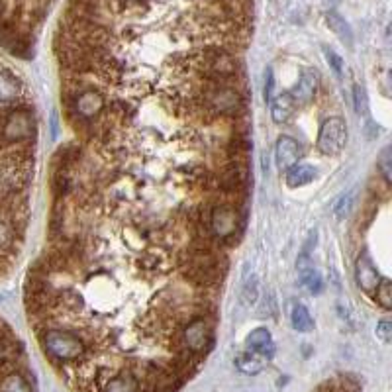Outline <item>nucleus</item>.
<instances>
[{"label": "nucleus", "mask_w": 392, "mask_h": 392, "mask_svg": "<svg viewBox=\"0 0 392 392\" xmlns=\"http://www.w3.org/2000/svg\"><path fill=\"white\" fill-rule=\"evenodd\" d=\"M198 100L214 118H238L245 110V98L229 83L204 81L198 85Z\"/></svg>", "instance_id": "nucleus-1"}, {"label": "nucleus", "mask_w": 392, "mask_h": 392, "mask_svg": "<svg viewBox=\"0 0 392 392\" xmlns=\"http://www.w3.org/2000/svg\"><path fill=\"white\" fill-rule=\"evenodd\" d=\"M40 343L51 359L59 363H79L88 355V348L83 336L59 327H49L38 334Z\"/></svg>", "instance_id": "nucleus-2"}, {"label": "nucleus", "mask_w": 392, "mask_h": 392, "mask_svg": "<svg viewBox=\"0 0 392 392\" xmlns=\"http://www.w3.org/2000/svg\"><path fill=\"white\" fill-rule=\"evenodd\" d=\"M174 338V351L183 349L186 353L202 359L212 348L214 339V322L208 318H190L177 329Z\"/></svg>", "instance_id": "nucleus-3"}, {"label": "nucleus", "mask_w": 392, "mask_h": 392, "mask_svg": "<svg viewBox=\"0 0 392 392\" xmlns=\"http://www.w3.org/2000/svg\"><path fill=\"white\" fill-rule=\"evenodd\" d=\"M243 206H231V204H212L208 214V228L214 241L222 245H234L240 231L243 228Z\"/></svg>", "instance_id": "nucleus-4"}, {"label": "nucleus", "mask_w": 392, "mask_h": 392, "mask_svg": "<svg viewBox=\"0 0 392 392\" xmlns=\"http://www.w3.org/2000/svg\"><path fill=\"white\" fill-rule=\"evenodd\" d=\"M0 138L6 147L32 142L35 138V114L30 106H16L6 110L0 118Z\"/></svg>", "instance_id": "nucleus-5"}, {"label": "nucleus", "mask_w": 392, "mask_h": 392, "mask_svg": "<svg viewBox=\"0 0 392 392\" xmlns=\"http://www.w3.org/2000/svg\"><path fill=\"white\" fill-rule=\"evenodd\" d=\"M106 108V98L104 95L97 90V88L88 87L85 88L83 92H79L71 104L65 106V114L67 118H79V120L90 122L98 118L102 112Z\"/></svg>", "instance_id": "nucleus-6"}, {"label": "nucleus", "mask_w": 392, "mask_h": 392, "mask_svg": "<svg viewBox=\"0 0 392 392\" xmlns=\"http://www.w3.org/2000/svg\"><path fill=\"white\" fill-rule=\"evenodd\" d=\"M348 142V126L339 116L327 118L318 133V149L324 155H338Z\"/></svg>", "instance_id": "nucleus-7"}, {"label": "nucleus", "mask_w": 392, "mask_h": 392, "mask_svg": "<svg viewBox=\"0 0 392 392\" xmlns=\"http://www.w3.org/2000/svg\"><path fill=\"white\" fill-rule=\"evenodd\" d=\"M302 157V147L300 143L296 142L291 136H281L277 140V147H275V161H277V167L279 171L286 173L291 167L298 165Z\"/></svg>", "instance_id": "nucleus-8"}, {"label": "nucleus", "mask_w": 392, "mask_h": 392, "mask_svg": "<svg viewBox=\"0 0 392 392\" xmlns=\"http://www.w3.org/2000/svg\"><path fill=\"white\" fill-rule=\"evenodd\" d=\"M102 392H142V381L131 367L116 370L108 381L102 382Z\"/></svg>", "instance_id": "nucleus-9"}, {"label": "nucleus", "mask_w": 392, "mask_h": 392, "mask_svg": "<svg viewBox=\"0 0 392 392\" xmlns=\"http://www.w3.org/2000/svg\"><path fill=\"white\" fill-rule=\"evenodd\" d=\"M318 90V75L312 69H302V73L298 76V83L291 90V97L294 98L296 104H308L312 98L316 97Z\"/></svg>", "instance_id": "nucleus-10"}, {"label": "nucleus", "mask_w": 392, "mask_h": 392, "mask_svg": "<svg viewBox=\"0 0 392 392\" xmlns=\"http://www.w3.org/2000/svg\"><path fill=\"white\" fill-rule=\"evenodd\" d=\"M296 269H298V277H300V283L304 284L306 291L310 294H320L324 291V279L318 271L316 267L310 263V257L302 253V257L296 263Z\"/></svg>", "instance_id": "nucleus-11"}, {"label": "nucleus", "mask_w": 392, "mask_h": 392, "mask_svg": "<svg viewBox=\"0 0 392 392\" xmlns=\"http://www.w3.org/2000/svg\"><path fill=\"white\" fill-rule=\"evenodd\" d=\"M355 279H357V284L359 288H363L365 293H375L377 284L381 281L379 277V271L375 269V265L370 261V257L367 253H363L357 263H355Z\"/></svg>", "instance_id": "nucleus-12"}, {"label": "nucleus", "mask_w": 392, "mask_h": 392, "mask_svg": "<svg viewBox=\"0 0 392 392\" xmlns=\"http://www.w3.org/2000/svg\"><path fill=\"white\" fill-rule=\"evenodd\" d=\"M245 348L250 349L253 355H261L263 359H272L275 355V343H272L271 334L265 327L253 329L247 339H245Z\"/></svg>", "instance_id": "nucleus-13"}, {"label": "nucleus", "mask_w": 392, "mask_h": 392, "mask_svg": "<svg viewBox=\"0 0 392 392\" xmlns=\"http://www.w3.org/2000/svg\"><path fill=\"white\" fill-rule=\"evenodd\" d=\"M294 110H296V102L291 97V92H281L271 100V118L275 124H284L291 120Z\"/></svg>", "instance_id": "nucleus-14"}, {"label": "nucleus", "mask_w": 392, "mask_h": 392, "mask_svg": "<svg viewBox=\"0 0 392 392\" xmlns=\"http://www.w3.org/2000/svg\"><path fill=\"white\" fill-rule=\"evenodd\" d=\"M22 83L8 71H0V104L16 102L22 97Z\"/></svg>", "instance_id": "nucleus-15"}, {"label": "nucleus", "mask_w": 392, "mask_h": 392, "mask_svg": "<svg viewBox=\"0 0 392 392\" xmlns=\"http://www.w3.org/2000/svg\"><path fill=\"white\" fill-rule=\"evenodd\" d=\"M284 179H286V185L291 188H300V186L308 185V183H312L316 179V169L312 165L298 163L286 171Z\"/></svg>", "instance_id": "nucleus-16"}, {"label": "nucleus", "mask_w": 392, "mask_h": 392, "mask_svg": "<svg viewBox=\"0 0 392 392\" xmlns=\"http://www.w3.org/2000/svg\"><path fill=\"white\" fill-rule=\"evenodd\" d=\"M0 392H32V386L22 373L8 370L0 377Z\"/></svg>", "instance_id": "nucleus-17"}, {"label": "nucleus", "mask_w": 392, "mask_h": 392, "mask_svg": "<svg viewBox=\"0 0 392 392\" xmlns=\"http://www.w3.org/2000/svg\"><path fill=\"white\" fill-rule=\"evenodd\" d=\"M326 22L329 26V30L338 35L339 40L343 42L345 45H353V32H351V28H349V24L339 16L338 12H327L326 14Z\"/></svg>", "instance_id": "nucleus-18"}, {"label": "nucleus", "mask_w": 392, "mask_h": 392, "mask_svg": "<svg viewBox=\"0 0 392 392\" xmlns=\"http://www.w3.org/2000/svg\"><path fill=\"white\" fill-rule=\"evenodd\" d=\"M291 324L296 332H312L314 329V320L310 316L308 308L302 304H296L291 314Z\"/></svg>", "instance_id": "nucleus-19"}, {"label": "nucleus", "mask_w": 392, "mask_h": 392, "mask_svg": "<svg viewBox=\"0 0 392 392\" xmlns=\"http://www.w3.org/2000/svg\"><path fill=\"white\" fill-rule=\"evenodd\" d=\"M236 367L245 375H257V373H261L263 363L253 353H241L236 357Z\"/></svg>", "instance_id": "nucleus-20"}, {"label": "nucleus", "mask_w": 392, "mask_h": 392, "mask_svg": "<svg viewBox=\"0 0 392 392\" xmlns=\"http://www.w3.org/2000/svg\"><path fill=\"white\" fill-rule=\"evenodd\" d=\"M375 300L384 308V310H391L392 308V286L391 279H381L377 288H375Z\"/></svg>", "instance_id": "nucleus-21"}, {"label": "nucleus", "mask_w": 392, "mask_h": 392, "mask_svg": "<svg viewBox=\"0 0 392 392\" xmlns=\"http://www.w3.org/2000/svg\"><path fill=\"white\" fill-rule=\"evenodd\" d=\"M353 102H355V112L359 116H367L369 114V100H367V92L361 85L353 87Z\"/></svg>", "instance_id": "nucleus-22"}, {"label": "nucleus", "mask_w": 392, "mask_h": 392, "mask_svg": "<svg viewBox=\"0 0 392 392\" xmlns=\"http://www.w3.org/2000/svg\"><path fill=\"white\" fill-rule=\"evenodd\" d=\"M351 206H353V193L341 195L338 200H336V204H334V216L338 220H343L349 214Z\"/></svg>", "instance_id": "nucleus-23"}, {"label": "nucleus", "mask_w": 392, "mask_h": 392, "mask_svg": "<svg viewBox=\"0 0 392 392\" xmlns=\"http://www.w3.org/2000/svg\"><path fill=\"white\" fill-rule=\"evenodd\" d=\"M241 296H243V302H245V304H255V302H257V296H259V283H257V277H255V275L247 279V283L243 286Z\"/></svg>", "instance_id": "nucleus-24"}, {"label": "nucleus", "mask_w": 392, "mask_h": 392, "mask_svg": "<svg viewBox=\"0 0 392 392\" xmlns=\"http://www.w3.org/2000/svg\"><path fill=\"white\" fill-rule=\"evenodd\" d=\"M391 163H392L391 147H386V149L381 153V157H379V171L382 173V179H384V183H391V177H392Z\"/></svg>", "instance_id": "nucleus-25"}, {"label": "nucleus", "mask_w": 392, "mask_h": 392, "mask_svg": "<svg viewBox=\"0 0 392 392\" xmlns=\"http://www.w3.org/2000/svg\"><path fill=\"white\" fill-rule=\"evenodd\" d=\"M326 59L329 67L336 71V75H341V71H343V59L339 57L336 51H332V49H326Z\"/></svg>", "instance_id": "nucleus-26"}, {"label": "nucleus", "mask_w": 392, "mask_h": 392, "mask_svg": "<svg viewBox=\"0 0 392 392\" xmlns=\"http://www.w3.org/2000/svg\"><path fill=\"white\" fill-rule=\"evenodd\" d=\"M377 338H381L384 343H389L392 339V324L389 320H382L377 326Z\"/></svg>", "instance_id": "nucleus-27"}, {"label": "nucleus", "mask_w": 392, "mask_h": 392, "mask_svg": "<svg viewBox=\"0 0 392 392\" xmlns=\"http://www.w3.org/2000/svg\"><path fill=\"white\" fill-rule=\"evenodd\" d=\"M272 88H275L272 69H267V75H265V100H267V102H271L272 100Z\"/></svg>", "instance_id": "nucleus-28"}]
</instances>
